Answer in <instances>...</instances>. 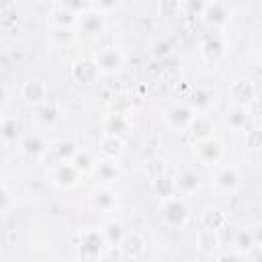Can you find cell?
Masks as SVG:
<instances>
[{
    "label": "cell",
    "mask_w": 262,
    "mask_h": 262,
    "mask_svg": "<svg viewBox=\"0 0 262 262\" xmlns=\"http://www.w3.org/2000/svg\"><path fill=\"white\" fill-rule=\"evenodd\" d=\"M106 239L102 235V231L98 229H88L80 235V242H78V258L82 262H96L104 248H106Z\"/></svg>",
    "instance_id": "1"
},
{
    "label": "cell",
    "mask_w": 262,
    "mask_h": 262,
    "mask_svg": "<svg viewBox=\"0 0 262 262\" xmlns=\"http://www.w3.org/2000/svg\"><path fill=\"white\" fill-rule=\"evenodd\" d=\"M162 219L166 225L170 227H182L186 225L188 217H190V211H188V205L184 199H178V196H172L168 201H162Z\"/></svg>",
    "instance_id": "2"
},
{
    "label": "cell",
    "mask_w": 262,
    "mask_h": 262,
    "mask_svg": "<svg viewBox=\"0 0 262 262\" xmlns=\"http://www.w3.org/2000/svg\"><path fill=\"white\" fill-rule=\"evenodd\" d=\"M229 16H231V10H229V6L225 2H205L203 14H201L203 23L207 27H211V29L225 27L227 20H229Z\"/></svg>",
    "instance_id": "3"
},
{
    "label": "cell",
    "mask_w": 262,
    "mask_h": 262,
    "mask_svg": "<svg viewBox=\"0 0 262 262\" xmlns=\"http://www.w3.org/2000/svg\"><path fill=\"white\" fill-rule=\"evenodd\" d=\"M229 98H231V104L235 106H248L254 98H256V88L250 80L246 78H237L229 84V90H227Z\"/></svg>",
    "instance_id": "4"
},
{
    "label": "cell",
    "mask_w": 262,
    "mask_h": 262,
    "mask_svg": "<svg viewBox=\"0 0 262 262\" xmlns=\"http://www.w3.org/2000/svg\"><path fill=\"white\" fill-rule=\"evenodd\" d=\"M194 117H196V113L188 106V102H186V104H184V102H176V104H172V106L166 111V121H168V125H170L172 129H178V131L188 129Z\"/></svg>",
    "instance_id": "5"
},
{
    "label": "cell",
    "mask_w": 262,
    "mask_h": 262,
    "mask_svg": "<svg viewBox=\"0 0 262 262\" xmlns=\"http://www.w3.org/2000/svg\"><path fill=\"white\" fill-rule=\"evenodd\" d=\"M100 74H102V72H100L96 59L82 57V59L74 61V66H72V78H74L76 82H80V84H92V82L98 80Z\"/></svg>",
    "instance_id": "6"
},
{
    "label": "cell",
    "mask_w": 262,
    "mask_h": 262,
    "mask_svg": "<svg viewBox=\"0 0 262 262\" xmlns=\"http://www.w3.org/2000/svg\"><path fill=\"white\" fill-rule=\"evenodd\" d=\"M47 92H49V88H47V84L43 80H29L20 88L23 100L27 104H31V106H43L45 100H47Z\"/></svg>",
    "instance_id": "7"
},
{
    "label": "cell",
    "mask_w": 262,
    "mask_h": 262,
    "mask_svg": "<svg viewBox=\"0 0 262 262\" xmlns=\"http://www.w3.org/2000/svg\"><path fill=\"white\" fill-rule=\"evenodd\" d=\"M199 53L205 61L209 63H217L223 55H225V43L219 35H207L201 43H199Z\"/></svg>",
    "instance_id": "8"
},
{
    "label": "cell",
    "mask_w": 262,
    "mask_h": 262,
    "mask_svg": "<svg viewBox=\"0 0 262 262\" xmlns=\"http://www.w3.org/2000/svg\"><path fill=\"white\" fill-rule=\"evenodd\" d=\"M51 180L57 188H72L80 182V172L72 162H66L51 170Z\"/></svg>",
    "instance_id": "9"
},
{
    "label": "cell",
    "mask_w": 262,
    "mask_h": 262,
    "mask_svg": "<svg viewBox=\"0 0 262 262\" xmlns=\"http://www.w3.org/2000/svg\"><path fill=\"white\" fill-rule=\"evenodd\" d=\"M194 154L203 164H215V162H219V158L223 154V145L217 137H209V139L196 141Z\"/></svg>",
    "instance_id": "10"
},
{
    "label": "cell",
    "mask_w": 262,
    "mask_h": 262,
    "mask_svg": "<svg viewBox=\"0 0 262 262\" xmlns=\"http://www.w3.org/2000/svg\"><path fill=\"white\" fill-rule=\"evenodd\" d=\"M84 35L88 37H94V35H100L102 29H104V16L102 12H94V10H86L80 14L78 18V25H76Z\"/></svg>",
    "instance_id": "11"
},
{
    "label": "cell",
    "mask_w": 262,
    "mask_h": 262,
    "mask_svg": "<svg viewBox=\"0 0 262 262\" xmlns=\"http://www.w3.org/2000/svg\"><path fill=\"white\" fill-rule=\"evenodd\" d=\"M96 63H98V68H100L102 74H115L123 66V53L119 49H115V47H104L98 53Z\"/></svg>",
    "instance_id": "12"
},
{
    "label": "cell",
    "mask_w": 262,
    "mask_h": 262,
    "mask_svg": "<svg viewBox=\"0 0 262 262\" xmlns=\"http://www.w3.org/2000/svg\"><path fill=\"white\" fill-rule=\"evenodd\" d=\"M20 149H23V154H25L27 158L39 160V158H45V156H47L49 145H47V141H45L43 135H39V133H31V135H27V137L23 139Z\"/></svg>",
    "instance_id": "13"
},
{
    "label": "cell",
    "mask_w": 262,
    "mask_h": 262,
    "mask_svg": "<svg viewBox=\"0 0 262 262\" xmlns=\"http://www.w3.org/2000/svg\"><path fill=\"white\" fill-rule=\"evenodd\" d=\"M215 184L221 188V190H227V192H233L242 186V178H239V172L233 168V166H221L217 172H215Z\"/></svg>",
    "instance_id": "14"
},
{
    "label": "cell",
    "mask_w": 262,
    "mask_h": 262,
    "mask_svg": "<svg viewBox=\"0 0 262 262\" xmlns=\"http://www.w3.org/2000/svg\"><path fill=\"white\" fill-rule=\"evenodd\" d=\"M213 102H215V94H213L209 88H203V86L194 88L192 94L188 96V106H190L196 115H205V113L213 106Z\"/></svg>",
    "instance_id": "15"
},
{
    "label": "cell",
    "mask_w": 262,
    "mask_h": 262,
    "mask_svg": "<svg viewBox=\"0 0 262 262\" xmlns=\"http://www.w3.org/2000/svg\"><path fill=\"white\" fill-rule=\"evenodd\" d=\"M119 250H121V254L125 258H131L133 260V258H139L145 252V242H143V237L139 233L127 231L125 237H123V242L119 244Z\"/></svg>",
    "instance_id": "16"
},
{
    "label": "cell",
    "mask_w": 262,
    "mask_h": 262,
    "mask_svg": "<svg viewBox=\"0 0 262 262\" xmlns=\"http://www.w3.org/2000/svg\"><path fill=\"white\" fill-rule=\"evenodd\" d=\"M49 154L53 156L55 166H59V164L72 162L74 156L78 154V147H76L74 141H70V139H61V141H57V143H53V145L49 147Z\"/></svg>",
    "instance_id": "17"
},
{
    "label": "cell",
    "mask_w": 262,
    "mask_h": 262,
    "mask_svg": "<svg viewBox=\"0 0 262 262\" xmlns=\"http://www.w3.org/2000/svg\"><path fill=\"white\" fill-rule=\"evenodd\" d=\"M225 123L233 131L246 129L248 123H250V111H248V106H235V104H231L227 108V113H225Z\"/></svg>",
    "instance_id": "18"
},
{
    "label": "cell",
    "mask_w": 262,
    "mask_h": 262,
    "mask_svg": "<svg viewBox=\"0 0 262 262\" xmlns=\"http://www.w3.org/2000/svg\"><path fill=\"white\" fill-rule=\"evenodd\" d=\"M188 131H190V135H192L196 141H203V139L213 137L215 125H213V121H211L207 115H196V117L192 119V123H190Z\"/></svg>",
    "instance_id": "19"
},
{
    "label": "cell",
    "mask_w": 262,
    "mask_h": 262,
    "mask_svg": "<svg viewBox=\"0 0 262 262\" xmlns=\"http://www.w3.org/2000/svg\"><path fill=\"white\" fill-rule=\"evenodd\" d=\"M196 248L199 252L203 254H213L217 248H219V233L215 229H207V227H201L196 231Z\"/></svg>",
    "instance_id": "20"
},
{
    "label": "cell",
    "mask_w": 262,
    "mask_h": 262,
    "mask_svg": "<svg viewBox=\"0 0 262 262\" xmlns=\"http://www.w3.org/2000/svg\"><path fill=\"white\" fill-rule=\"evenodd\" d=\"M151 190L162 199V201H168L172 196L178 194V188H176V178H170L168 174L151 180Z\"/></svg>",
    "instance_id": "21"
},
{
    "label": "cell",
    "mask_w": 262,
    "mask_h": 262,
    "mask_svg": "<svg viewBox=\"0 0 262 262\" xmlns=\"http://www.w3.org/2000/svg\"><path fill=\"white\" fill-rule=\"evenodd\" d=\"M90 201H92V207L94 209H98V211H111L117 205V194L111 188L102 186V188H96L92 192V199Z\"/></svg>",
    "instance_id": "22"
},
{
    "label": "cell",
    "mask_w": 262,
    "mask_h": 262,
    "mask_svg": "<svg viewBox=\"0 0 262 262\" xmlns=\"http://www.w3.org/2000/svg\"><path fill=\"white\" fill-rule=\"evenodd\" d=\"M102 127H104V133H111V135H119L121 137L129 129V121H127V117L123 113H111L102 121Z\"/></svg>",
    "instance_id": "23"
},
{
    "label": "cell",
    "mask_w": 262,
    "mask_h": 262,
    "mask_svg": "<svg viewBox=\"0 0 262 262\" xmlns=\"http://www.w3.org/2000/svg\"><path fill=\"white\" fill-rule=\"evenodd\" d=\"M100 151L108 158V160H117L121 154H123V139L119 135H111V133H104L100 137Z\"/></svg>",
    "instance_id": "24"
},
{
    "label": "cell",
    "mask_w": 262,
    "mask_h": 262,
    "mask_svg": "<svg viewBox=\"0 0 262 262\" xmlns=\"http://www.w3.org/2000/svg\"><path fill=\"white\" fill-rule=\"evenodd\" d=\"M23 131V123L16 119V117H4L0 121V137L6 141V143H12L18 139Z\"/></svg>",
    "instance_id": "25"
},
{
    "label": "cell",
    "mask_w": 262,
    "mask_h": 262,
    "mask_svg": "<svg viewBox=\"0 0 262 262\" xmlns=\"http://www.w3.org/2000/svg\"><path fill=\"white\" fill-rule=\"evenodd\" d=\"M199 184H201V178H199V174L192 172V170H182V172L176 176V188H178V192H182V194H192V192L199 188Z\"/></svg>",
    "instance_id": "26"
},
{
    "label": "cell",
    "mask_w": 262,
    "mask_h": 262,
    "mask_svg": "<svg viewBox=\"0 0 262 262\" xmlns=\"http://www.w3.org/2000/svg\"><path fill=\"white\" fill-rule=\"evenodd\" d=\"M94 174H96V178L98 180H102V182H113V180H117L119 178V166H117V160H102V162H98L96 164V168H94Z\"/></svg>",
    "instance_id": "27"
},
{
    "label": "cell",
    "mask_w": 262,
    "mask_h": 262,
    "mask_svg": "<svg viewBox=\"0 0 262 262\" xmlns=\"http://www.w3.org/2000/svg\"><path fill=\"white\" fill-rule=\"evenodd\" d=\"M233 246H235V252L246 256L250 254L254 248H256V242H254V235H252V229H239L233 237Z\"/></svg>",
    "instance_id": "28"
},
{
    "label": "cell",
    "mask_w": 262,
    "mask_h": 262,
    "mask_svg": "<svg viewBox=\"0 0 262 262\" xmlns=\"http://www.w3.org/2000/svg\"><path fill=\"white\" fill-rule=\"evenodd\" d=\"M100 231H102L106 244H108V246H117V248H119V244L123 242V237H125V233H127L125 227H123L121 223H117V221H108Z\"/></svg>",
    "instance_id": "29"
},
{
    "label": "cell",
    "mask_w": 262,
    "mask_h": 262,
    "mask_svg": "<svg viewBox=\"0 0 262 262\" xmlns=\"http://www.w3.org/2000/svg\"><path fill=\"white\" fill-rule=\"evenodd\" d=\"M72 164L78 168V172H80V174H86V172H94V168H96L94 156H92L88 149H78V154L74 156Z\"/></svg>",
    "instance_id": "30"
},
{
    "label": "cell",
    "mask_w": 262,
    "mask_h": 262,
    "mask_svg": "<svg viewBox=\"0 0 262 262\" xmlns=\"http://www.w3.org/2000/svg\"><path fill=\"white\" fill-rule=\"evenodd\" d=\"M78 14H74V12H70L68 8H63L61 4L55 8V12H53V27H66V29H72L74 25H78Z\"/></svg>",
    "instance_id": "31"
},
{
    "label": "cell",
    "mask_w": 262,
    "mask_h": 262,
    "mask_svg": "<svg viewBox=\"0 0 262 262\" xmlns=\"http://www.w3.org/2000/svg\"><path fill=\"white\" fill-rule=\"evenodd\" d=\"M203 227H207V229H215V231H219L223 225H225V215L219 211V209H209V211H205L203 213Z\"/></svg>",
    "instance_id": "32"
},
{
    "label": "cell",
    "mask_w": 262,
    "mask_h": 262,
    "mask_svg": "<svg viewBox=\"0 0 262 262\" xmlns=\"http://www.w3.org/2000/svg\"><path fill=\"white\" fill-rule=\"evenodd\" d=\"M143 170H145V174L149 176V180H156V178H160V176L166 174V162H164L162 158H158V156L147 158Z\"/></svg>",
    "instance_id": "33"
},
{
    "label": "cell",
    "mask_w": 262,
    "mask_h": 262,
    "mask_svg": "<svg viewBox=\"0 0 262 262\" xmlns=\"http://www.w3.org/2000/svg\"><path fill=\"white\" fill-rule=\"evenodd\" d=\"M57 117H59V111H57L55 104H47L45 102L43 106H39V121H41V125L51 127L57 121Z\"/></svg>",
    "instance_id": "34"
},
{
    "label": "cell",
    "mask_w": 262,
    "mask_h": 262,
    "mask_svg": "<svg viewBox=\"0 0 262 262\" xmlns=\"http://www.w3.org/2000/svg\"><path fill=\"white\" fill-rule=\"evenodd\" d=\"M49 37L55 45H68V43H72L74 33H72V29H66V27H53Z\"/></svg>",
    "instance_id": "35"
},
{
    "label": "cell",
    "mask_w": 262,
    "mask_h": 262,
    "mask_svg": "<svg viewBox=\"0 0 262 262\" xmlns=\"http://www.w3.org/2000/svg\"><path fill=\"white\" fill-rule=\"evenodd\" d=\"M170 53H172L170 41L160 39V41H156V43L151 45V57H154V59H164V57H168Z\"/></svg>",
    "instance_id": "36"
},
{
    "label": "cell",
    "mask_w": 262,
    "mask_h": 262,
    "mask_svg": "<svg viewBox=\"0 0 262 262\" xmlns=\"http://www.w3.org/2000/svg\"><path fill=\"white\" fill-rule=\"evenodd\" d=\"M10 207H12V192H10L8 184L2 182V186H0V213L6 215L10 211Z\"/></svg>",
    "instance_id": "37"
},
{
    "label": "cell",
    "mask_w": 262,
    "mask_h": 262,
    "mask_svg": "<svg viewBox=\"0 0 262 262\" xmlns=\"http://www.w3.org/2000/svg\"><path fill=\"white\" fill-rule=\"evenodd\" d=\"M180 8L186 16H201L203 14V8H205V2H194V0H188V2H180Z\"/></svg>",
    "instance_id": "38"
},
{
    "label": "cell",
    "mask_w": 262,
    "mask_h": 262,
    "mask_svg": "<svg viewBox=\"0 0 262 262\" xmlns=\"http://www.w3.org/2000/svg\"><path fill=\"white\" fill-rule=\"evenodd\" d=\"M246 145L250 149H262V129H252L246 133Z\"/></svg>",
    "instance_id": "39"
},
{
    "label": "cell",
    "mask_w": 262,
    "mask_h": 262,
    "mask_svg": "<svg viewBox=\"0 0 262 262\" xmlns=\"http://www.w3.org/2000/svg\"><path fill=\"white\" fill-rule=\"evenodd\" d=\"M160 12L164 16H176L178 12H182L180 2H160Z\"/></svg>",
    "instance_id": "40"
},
{
    "label": "cell",
    "mask_w": 262,
    "mask_h": 262,
    "mask_svg": "<svg viewBox=\"0 0 262 262\" xmlns=\"http://www.w3.org/2000/svg\"><path fill=\"white\" fill-rule=\"evenodd\" d=\"M217 262H244V256L237 252H223Z\"/></svg>",
    "instance_id": "41"
},
{
    "label": "cell",
    "mask_w": 262,
    "mask_h": 262,
    "mask_svg": "<svg viewBox=\"0 0 262 262\" xmlns=\"http://www.w3.org/2000/svg\"><path fill=\"white\" fill-rule=\"evenodd\" d=\"M252 235H254L256 246H262V223H258V225L252 227Z\"/></svg>",
    "instance_id": "42"
}]
</instances>
